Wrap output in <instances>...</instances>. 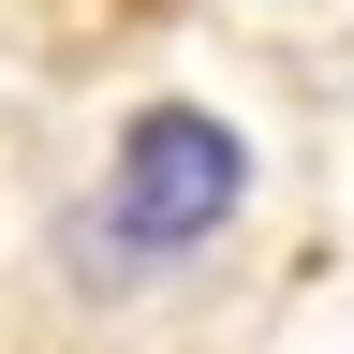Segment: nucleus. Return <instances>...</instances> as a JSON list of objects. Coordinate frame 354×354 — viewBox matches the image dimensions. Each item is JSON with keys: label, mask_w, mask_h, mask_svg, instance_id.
<instances>
[{"label": "nucleus", "mask_w": 354, "mask_h": 354, "mask_svg": "<svg viewBox=\"0 0 354 354\" xmlns=\"http://www.w3.org/2000/svg\"><path fill=\"white\" fill-rule=\"evenodd\" d=\"M236 207H251V148H236V118H207V104H148L104 148V177H88V207H74V281L88 295H133V281H177L192 251L236 236Z\"/></svg>", "instance_id": "1"}]
</instances>
